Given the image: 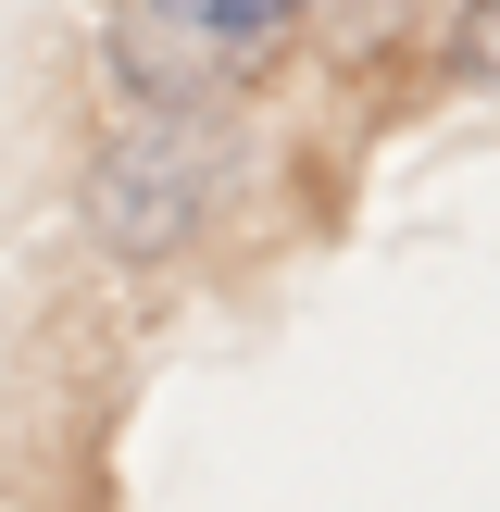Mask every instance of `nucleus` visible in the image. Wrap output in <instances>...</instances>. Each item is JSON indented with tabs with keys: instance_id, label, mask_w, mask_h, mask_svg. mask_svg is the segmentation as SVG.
Instances as JSON below:
<instances>
[{
	"instance_id": "obj_1",
	"label": "nucleus",
	"mask_w": 500,
	"mask_h": 512,
	"mask_svg": "<svg viewBox=\"0 0 500 512\" xmlns=\"http://www.w3.org/2000/svg\"><path fill=\"white\" fill-rule=\"evenodd\" d=\"M213 188H225V125L200 113V100H150V125H125V138L100 150L88 213H100V238H113L125 263H163L200 225Z\"/></svg>"
},
{
	"instance_id": "obj_2",
	"label": "nucleus",
	"mask_w": 500,
	"mask_h": 512,
	"mask_svg": "<svg viewBox=\"0 0 500 512\" xmlns=\"http://www.w3.org/2000/svg\"><path fill=\"white\" fill-rule=\"evenodd\" d=\"M313 0H125V75L150 100H200L225 75H250L263 50H288V25Z\"/></svg>"
},
{
	"instance_id": "obj_3",
	"label": "nucleus",
	"mask_w": 500,
	"mask_h": 512,
	"mask_svg": "<svg viewBox=\"0 0 500 512\" xmlns=\"http://www.w3.org/2000/svg\"><path fill=\"white\" fill-rule=\"evenodd\" d=\"M450 50H463V63H475V75L500 88V0H475V13H463V38H450Z\"/></svg>"
}]
</instances>
